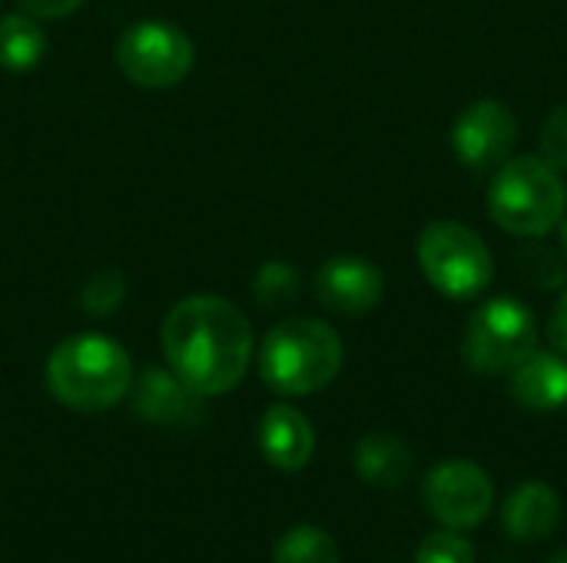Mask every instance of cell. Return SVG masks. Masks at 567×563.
<instances>
[{
  "label": "cell",
  "instance_id": "obj_1",
  "mask_svg": "<svg viewBox=\"0 0 567 563\" xmlns=\"http://www.w3.org/2000/svg\"><path fill=\"white\" fill-rule=\"evenodd\" d=\"M159 342L169 372L199 398L233 392L252 358V325L223 295H193L173 305Z\"/></svg>",
  "mask_w": 567,
  "mask_h": 563
},
{
  "label": "cell",
  "instance_id": "obj_2",
  "mask_svg": "<svg viewBox=\"0 0 567 563\" xmlns=\"http://www.w3.org/2000/svg\"><path fill=\"white\" fill-rule=\"evenodd\" d=\"M50 395L80 415L120 405L133 388V365L120 342L106 335H73L47 358Z\"/></svg>",
  "mask_w": 567,
  "mask_h": 563
},
{
  "label": "cell",
  "instance_id": "obj_3",
  "mask_svg": "<svg viewBox=\"0 0 567 563\" xmlns=\"http://www.w3.org/2000/svg\"><path fill=\"white\" fill-rule=\"evenodd\" d=\"M346 348L332 325L319 319H286L269 329L259 348L262 382L286 398L316 395L342 372Z\"/></svg>",
  "mask_w": 567,
  "mask_h": 563
},
{
  "label": "cell",
  "instance_id": "obj_4",
  "mask_svg": "<svg viewBox=\"0 0 567 563\" xmlns=\"http://www.w3.org/2000/svg\"><path fill=\"white\" fill-rule=\"evenodd\" d=\"M492 219L518 239H545L567 216V186L561 169L542 156L505 159L488 189Z\"/></svg>",
  "mask_w": 567,
  "mask_h": 563
},
{
  "label": "cell",
  "instance_id": "obj_5",
  "mask_svg": "<svg viewBox=\"0 0 567 563\" xmlns=\"http://www.w3.org/2000/svg\"><path fill=\"white\" fill-rule=\"evenodd\" d=\"M415 259L429 285L452 302H468L485 295L495 279L492 249L475 229L455 219L429 222L415 242Z\"/></svg>",
  "mask_w": 567,
  "mask_h": 563
},
{
  "label": "cell",
  "instance_id": "obj_6",
  "mask_svg": "<svg viewBox=\"0 0 567 563\" xmlns=\"http://www.w3.org/2000/svg\"><path fill=\"white\" fill-rule=\"evenodd\" d=\"M538 338L542 329L535 312L512 295H498L478 305L468 319L462 335V358L482 378L512 375L525 358L538 352Z\"/></svg>",
  "mask_w": 567,
  "mask_h": 563
},
{
  "label": "cell",
  "instance_id": "obj_7",
  "mask_svg": "<svg viewBox=\"0 0 567 563\" xmlns=\"http://www.w3.org/2000/svg\"><path fill=\"white\" fill-rule=\"evenodd\" d=\"M422 501L442 528L465 534L488 518L495 501V481L482 465L468 458H449L425 475Z\"/></svg>",
  "mask_w": 567,
  "mask_h": 563
},
{
  "label": "cell",
  "instance_id": "obj_8",
  "mask_svg": "<svg viewBox=\"0 0 567 563\" xmlns=\"http://www.w3.org/2000/svg\"><path fill=\"white\" fill-rule=\"evenodd\" d=\"M116 60L136 86L166 90L193 70V40L173 23L146 20L120 37Z\"/></svg>",
  "mask_w": 567,
  "mask_h": 563
},
{
  "label": "cell",
  "instance_id": "obj_9",
  "mask_svg": "<svg viewBox=\"0 0 567 563\" xmlns=\"http://www.w3.org/2000/svg\"><path fill=\"white\" fill-rule=\"evenodd\" d=\"M518 143V116L502 100L468 103L452 126V149L468 169H498Z\"/></svg>",
  "mask_w": 567,
  "mask_h": 563
},
{
  "label": "cell",
  "instance_id": "obj_10",
  "mask_svg": "<svg viewBox=\"0 0 567 563\" xmlns=\"http://www.w3.org/2000/svg\"><path fill=\"white\" fill-rule=\"evenodd\" d=\"M319 302L336 315H365L385 295V275L362 256H336L316 275Z\"/></svg>",
  "mask_w": 567,
  "mask_h": 563
},
{
  "label": "cell",
  "instance_id": "obj_11",
  "mask_svg": "<svg viewBox=\"0 0 567 563\" xmlns=\"http://www.w3.org/2000/svg\"><path fill=\"white\" fill-rule=\"evenodd\" d=\"M259 451L272 468L286 475L302 471L316 455L312 421L292 405L266 408V415L259 418Z\"/></svg>",
  "mask_w": 567,
  "mask_h": 563
},
{
  "label": "cell",
  "instance_id": "obj_12",
  "mask_svg": "<svg viewBox=\"0 0 567 563\" xmlns=\"http://www.w3.org/2000/svg\"><path fill=\"white\" fill-rule=\"evenodd\" d=\"M561 511H565L561 498L551 484L525 481L508 494V501L502 508V524H505L512 541L535 544V541H545L558 531Z\"/></svg>",
  "mask_w": 567,
  "mask_h": 563
},
{
  "label": "cell",
  "instance_id": "obj_13",
  "mask_svg": "<svg viewBox=\"0 0 567 563\" xmlns=\"http://www.w3.org/2000/svg\"><path fill=\"white\" fill-rule=\"evenodd\" d=\"M133 411L150 425H189L203 415L199 395L173 372L150 368L133 385Z\"/></svg>",
  "mask_w": 567,
  "mask_h": 563
},
{
  "label": "cell",
  "instance_id": "obj_14",
  "mask_svg": "<svg viewBox=\"0 0 567 563\" xmlns=\"http://www.w3.org/2000/svg\"><path fill=\"white\" fill-rule=\"evenodd\" d=\"M512 398L528 411H558L567 405V358L558 352H535L508 375Z\"/></svg>",
  "mask_w": 567,
  "mask_h": 563
},
{
  "label": "cell",
  "instance_id": "obj_15",
  "mask_svg": "<svg viewBox=\"0 0 567 563\" xmlns=\"http://www.w3.org/2000/svg\"><path fill=\"white\" fill-rule=\"evenodd\" d=\"M352 465H355V475L372 488H402L412 478L415 455L399 435L372 431L355 445Z\"/></svg>",
  "mask_w": 567,
  "mask_h": 563
},
{
  "label": "cell",
  "instance_id": "obj_16",
  "mask_svg": "<svg viewBox=\"0 0 567 563\" xmlns=\"http://www.w3.org/2000/svg\"><path fill=\"white\" fill-rule=\"evenodd\" d=\"M47 53V33L30 13L0 17V66L33 70Z\"/></svg>",
  "mask_w": 567,
  "mask_h": 563
},
{
  "label": "cell",
  "instance_id": "obj_17",
  "mask_svg": "<svg viewBox=\"0 0 567 563\" xmlns=\"http://www.w3.org/2000/svg\"><path fill=\"white\" fill-rule=\"evenodd\" d=\"M272 563H342V554L329 531L302 524L279 538Z\"/></svg>",
  "mask_w": 567,
  "mask_h": 563
},
{
  "label": "cell",
  "instance_id": "obj_18",
  "mask_svg": "<svg viewBox=\"0 0 567 563\" xmlns=\"http://www.w3.org/2000/svg\"><path fill=\"white\" fill-rule=\"evenodd\" d=\"M299 272L289 262H266L252 279V295L262 309H286L299 299Z\"/></svg>",
  "mask_w": 567,
  "mask_h": 563
},
{
  "label": "cell",
  "instance_id": "obj_19",
  "mask_svg": "<svg viewBox=\"0 0 567 563\" xmlns=\"http://www.w3.org/2000/svg\"><path fill=\"white\" fill-rule=\"evenodd\" d=\"M522 265H525V275H528L535 285H545V289H558V285H565L567 259H565V252H561V249H555V246L532 242V246L522 252Z\"/></svg>",
  "mask_w": 567,
  "mask_h": 563
},
{
  "label": "cell",
  "instance_id": "obj_20",
  "mask_svg": "<svg viewBox=\"0 0 567 563\" xmlns=\"http://www.w3.org/2000/svg\"><path fill=\"white\" fill-rule=\"evenodd\" d=\"M415 563H475V548L462 531H435L415 551Z\"/></svg>",
  "mask_w": 567,
  "mask_h": 563
},
{
  "label": "cell",
  "instance_id": "obj_21",
  "mask_svg": "<svg viewBox=\"0 0 567 563\" xmlns=\"http://www.w3.org/2000/svg\"><path fill=\"white\" fill-rule=\"evenodd\" d=\"M123 275L120 272H113V269H103V272H96L86 285H83V295H80V302H83V309L90 312V315H110L120 302H123Z\"/></svg>",
  "mask_w": 567,
  "mask_h": 563
},
{
  "label": "cell",
  "instance_id": "obj_22",
  "mask_svg": "<svg viewBox=\"0 0 567 563\" xmlns=\"http://www.w3.org/2000/svg\"><path fill=\"white\" fill-rule=\"evenodd\" d=\"M542 159L555 169H567V100L558 103L542 126Z\"/></svg>",
  "mask_w": 567,
  "mask_h": 563
},
{
  "label": "cell",
  "instance_id": "obj_23",
  "mask_svg": "<svg viewBox=\"0 0 567 563\" xmlns=\"http://www.w3.org/2000/svg\"><path fill=\"white\" fill-rule=\"evenodd\" d=\"M30 17H43V20H56L73 13L83 0H17Z\"/></svg>",
  "mask_w": 567,
  "mask_h": 563
},
{
  "label": "cell",
  "instance_id": "obj_24",
  "mask_svg": "<svg viewBox=\"0 0 567 563\" xmlns=\"http://www.w3.org/2000/svg\"><path fill=\"white\" fill-rule=\"evenodd\" d=\"M548 342H551V348L558 355L567 358V292L558 299V305H555V312L548 319Z\"/></svg>",
  "mask_w": 567,
  "mask_h": 563
},
{
  "label": "cell",
  "instance_id": "obj_25",
  "mask_svg": "<svg viewBox=\"0 0 567 563\" xmlns=\"http://www.w3.org/2000/svg\"><path fill=\"white\" fill-rule=\"evenodd\" d=\"M558 249L565 252V259H567V216L561 219V226H558Z\"/></svg>",
  "mask_w": 567,
  "mask_h": 563
},
{
  "label": "cell",
  "instance_id": "obj_26",
  "mask_svg": "<svg viewBox=\"0 0 567 563\" xmlns=\"http://www.w3.org/2000/svg\"><path fill=\"white\" fill-rule=\"evenodd\" d=\"M545 563H567V548L565 551H558V554H551Z\"/></svg>",
  "mask_w": 567,
  "mask_h": 563
}]
</instances>
